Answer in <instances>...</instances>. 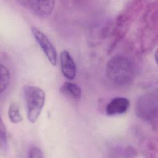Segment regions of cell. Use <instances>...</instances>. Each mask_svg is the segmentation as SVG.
I'll use <instances>...</instances> for the list:
<instances>
[{"mask_svg": "<svg viewBox=\"0 0 158 158\" xmlns=\"http://www.w3.org/2000/svg\"><path fill=\"white\" fill-rule=\"evenodd\" d=\"M135 64L125 56H113L107 63L106 77L115 86L124 87L131 84L135 78Z\"/></svg>", "mask_w": 158, "mask_h": 158, "instance_id": "cell-1", "label": "cell"}, {"mask_svg": "<svg viewBox=\"0 0 158 158\" xmlns=\"http://www.w3.org/2000/svg\"><path fill=\"white\" fill-rule=\"evenodd\" d=\"M23 97L27 118L31 123H35L44 105L45 92L38 86L27 85L23 89Z\"/></svg>", "mask_w": 158, "mask_h": 158, "instance_id": "cell-2", "label": "cell"}, {"mask_svg": "<svg viewBox=\"0 0 158 158\" xmlns=\"http://www.w3.org/2000/svg\"><path fill=\"white\" fill-rule=\"evenodd\" d=\"M135 112L141 119L147 122L153 121L157 114V92H149L140 96L136 102Z\"/></svg>", "mask_w": 158, "mask_h": 158, "instance_id": "cell-3", "label": "cell"}, {"mask_svg": "<svg viewBox=\"0 0 158 158\" xmlns=\"http://www.w3.org/2000/svg\"><path fill=\"white\" fill-rule=\"evenodd\" d=\"M31 33L48 60L52 65L57 62V52L56 48L48 37L36 27L31 28Z\"/></svg>", "mask_w": 158, "mask_h": 158, "instance_id": "cell-4", "label": "cell"}, {"mask_svg": "<svg viewBox=\"0 0 158 158\" xmlns=\"http://www.w3.org/2000/svg\"><path fill=\"white\" fill-rule=\"evenodd\" d=\"M18 2L23 7L41 18L49 17L52 12L55 4L54 1L21 0Z\"/></svg>", "mask_w": 158, "mask_h": 158, "instance_id": "cell-5", "label": "cell"}, {"mask_svg": "<svg viewBox=\"0 0 158 158\" xmlns=\"http://www.w3.org/2000/svg\"><path fill=\"white\" fill-rule=\"evenodd\" d=\"M60 64L62 75L69 80H73L77 75V67L73 59L67 51H61Z\"/></svg>", "mask_w": 158, "mask_h": 158, "instance_id": "cell-6", "label": "cell"}, {"mask_svg": "<svg viewBox=\"0 0 158 158\" xmlns=\"http://www.w3.org/2000/svg\"><path fill=\"white\" fill-rule=\"evenodd\" d=\"M130 104V101L127 98L115 97L107 103L106 113L109 116L123 114L128 110Z\"/></svg>", "mask_w": 158, "mask_h": 158, "instance_id": "cell-7", "label": "cell"}, {"mask_svg": "<svg viewBox=\"0 0 158 158\" xmlns=\"http://www.w3.org/2000/svg\"><path fill=\"white\" fill-rule=\"evenodd\" d=\"M60 91L64 96L73 101H78L81 96V88L77 84L70 81H65L63 83Z\"/></svg>", "mask_w": 158, "mask_h": 158, "instance_id": "cell-8", "label": "cell"}, {"mask_svg": "<svg viewBox=\"0 0 158 158\" xmlns=\"http://www.w3.org/2000/svg\"><path fill=\"white\" fill-rule=\"evenodd\" d=\"M8 117L11 122L17 123L23 120V117L20 113L19 107L16 103H11L8 109Z\"/></svg>", "mask_w": 158, "mask_h": 158, "instance_id": "cell-9", "label": "cell"}, {"mask_svg": "<svg viewBox=\"0 0 158 158\" xmlns=\"http://www.w3.org/2000/svg\"><path fill=\"white\" fill-rule=\"evenodd\" d=\"M0 92L2 93L8 87L10 80L9 72L7 68L3 64H1L0 65Z\"/></svg>", "mask_w": 158, "mask_h": 158, "instance_id": "cell-10", "label": "cell"}, {"mask_svg": "<svg viewBox=\"0 0 158 158\" xmlns=\"http://www.w3.org/2000/svg\"><path fill=\"white\" fill-rule=\"evenodd\" d=\"M0 147L2 150H5L7 148V135L2 120L0 122Z\"/></svg>", "mask_w": 158, "mask_h": 158, "instance_id": "cell-11", "label": "cell"}, {"mask_svg": "<svg viewBox=\"0 0 158 158\" xmlns=\"http://www.w3.org/2000/svg\"><path fill=\"white\" fill-rule=\"evenodd\" d=\"M28 157L31 158H43L44 155L40 148L35 145H33L28 149Z\"/></svg>", "mask_w": 158, "mask_h": 158, "instance_id": "cell-12", "label": "cell"}]
</instances>
